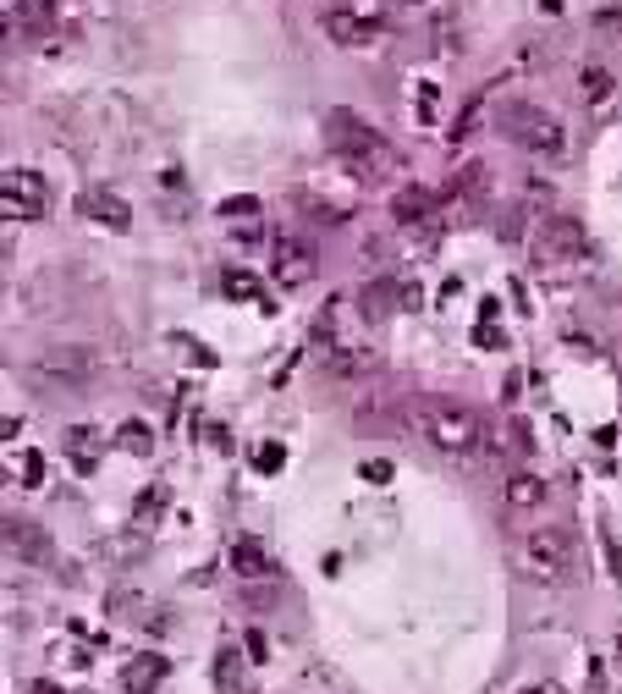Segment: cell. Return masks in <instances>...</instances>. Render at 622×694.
Instances as JSON below:
<instances>
[{"mask_svg": "<svg viewBox=\"0 0 622 694\" xmlns=\"http://www.w3.org/2000/svg\"><path fill=\"white\" fill-rule=\"evenodd\" d=\"M480 106H485V95H474V100L463 106V116H458V127H452V144H463V138L474 133V122H480Z\"/></svg>", "mask_w": 622, "mask_h": 694, "instance_id": "obj_23", "label": "cell"}, {"mask_svg": "<svg viewBox=\"0 0 622 694\" xmlns=\"http://www.w3.org/2000/svg\"><path fill=\"white\" fill-rule=\"evenodd\" d=\"M253 463H259L264 474H271V469H282V463H287V453H282V447H259V453H253Z\"/></svg>", "mask_w": 622, "mask_h": 694, "instance_id": "obj_31", "label": "cell"}, {"mask_svg": "<svg viewBox=\"0 0 622 694\" xmlns=\"http://www.w3.org/2000/svg\"><path fill=\"white\" fill-rule=\"evenodd\" d=\"M523 557H528V573L535 579H546V584H557L568 568H573V541H568V530H535L523 541Z\"/></svg>", "mask_w": 622, "mask_h": 694, "instance_id": "obj_8", "label": "cell"}, {"mask_svg": "<svg viewBox=\"0 0 622 694\" xmlns=\"http://www.w3.org/2000/svg\"><path fill=\"white\" fill-rule=\"evenodd\" d=\"M83 215L100 221V226H111V232H127V226H133V210H127L116 194H88V199H83Z\"/></svg>", "mask_w": 622, "mask_h": 694, "instance_id": "obj_16", "label": "cell"}, {"mask_svg": "<svg viewBox=\"0 0 622 694\" xmlns=\"http://www.w3.org/2000/svg\"><path fill=\"white\" fill-rule=\"evenodd\" d=\"M7 552L17 557V562H28V568H45V562H55V546H50V535L34 524V518H17V512H7Z\"/></svg>", "mask_w": 622, "mask_h": 694, "instance_id": "obj_9", "label": "cell"}, {"mask_svg": "<svg viewBox=\"0 0 622 694\" xmlns=\"http://www.w3.org/2000/svg\"><path fill=\"white\" fill-rule=\"evenodd\" d=\"M0 210H7L12 221H39L50 210V183L39 177V171H28V165H12L7 188H0Z\"/></svg>", "mask_w": 622, "mask_h": 694, "instance_id": "obj_7", "label": "cell"}, {"mask_svg": "<svg viewBox=\"0 0 622 694\" xmlns=\"http://www.w3.org/2000/svg\"><path fill=\"white\" fill-rule=\"evenodd\" d=\"M271 568H276V562H271V552H264L259 541H237V546H232V573H237V579H264Z\"/></svg>", "mask_w": 622, "mask_h": 694, "instance_id": "obj_17", "label": "cell"}, {"mask_svg": "<svg viewBox=\"0 0 622 694\" xmlns=\"http://www.w3.org/2000/svg\"><path fill=\"white\" fill-rule=\"evenodd\" d=\"M611 89H617V83H611V72L606 66H579V95H584V106H600V100H611Z\"/></svg>", "mask_w": 622, "mask_h": 694, "instance_id": "obj_19", "label": "cell"}, {"mask_svg": "<svg viewBox=\"0 0 622 694\" xmlns=\"http://www.w3.org/2000/svg\"><path fill=\"white\" fill-rule=\"evenodd\" d=\"M23 485H28V491L45 485V458H39V453H23Z\"/></svg>", "mask_w": 622, "mask_h": 694, "instance_id": "obj_28", "label": "cell"}, {"mask_svg": "<svg viewBox=\"0 0 622 694\" xmlns=\"http://www.w3.org/2000/svg\"><path fill=\"white\" fill-rule=\"evenodd\" d=\"M61 447H66V458H72L77 469H95V463H100V430H88V424H72Z\"/></svg>", "mask_w": 622, "mask_h": 694, "instance_id": "obj_18", "label": "cell"}, {"mask_svg": "<svg viewBox=\"0 0 622 694\" xmlns=\"http://www.w3.org/2000/svg\"><path fill=\"white\" fill-rule=\"evenodd\" d=\"M617 645H622V629H617Z\"/></svg>", "mask_w": 622, "mask_h": 694, "instance_id": "obj_37", "label": "cell"}, {"mask_svg": "<svg viewBox=\"0 0 622 694\" xmlns=\"http://www.w3.org/2000/svg\"><path fill=\"white\" fill-rule=\"evenodd\" d=\"M419 303V287L413 282H402V276H375V282H364L359 287V320L364 325H381V320H391L397 309H413Z\"/></svg>", "mask_w": 622, "mask_h": 694, "instance_id": "obj_6", "label": "cell"}, {"mask_svg": "<svg viewBox=\"0 0 622 694\" xmlns=\"http://www.w3.org/2000/svg\"><path fill=\"white\" fill-rule=\"evenodd\" d=\"M215 683H221V694L237 689V650H221V661H215Z\"/></svg>", "mask_w": 622, "mask_h": 694, "instance_id": "obj_24", "label": "cell"}, {"mask_svg": "<svg viewBox=\"0 0 622 694\" xmlns=\"http://www.w3.org/2000/svg\"><path fill=\"white\" fill-rule=\"evenodd\" d=\"M12 23H23V28H50V23H55V0H17V7H12Z\"/></svg>", "mask_w": 622, "mask_h": 694, "instance_id": "obj_20", "label": "cell"}, {"mask_svg": "<svg viewBox=\"0 0 622 694\" xmlns=\"http://www.w3.org/2000/svg\"><path fill=\"white\" fill-rule=\"evenodd\" d=\"M617 370H622V342H617Z\"/></svg>", "mask_w": 622, "mask_h": 694, "instance_id": "obj_36", "label": "cell"}, {"mask_svg": "<svg viewBox=\"0 0 622 694\" xmlns=\"http://www.w3.org/2000/svg\"><path fill=\"white\" fill-rule=\"evenodd\" d=\"M523 694H557V689H523Z\"/></svg>", "mask_w": 622, "mask_h": 694, "instance_id": "obj_35", "label": "cell"}, {"mask_svg": "<svg viewBox=\"0 0 622 694\" xmlns=\"http://www.w3.org/2000/svg\"><path fill=\"white\" fill-rule=\"evenodd\" d=\"M359 474H364L370 485H391V463H386V458H370V463H364Z\"/></svg>", "mask_w": 622, "mask_h": 694, "instance_id": "obj_29", "label": "cell"}, {"mask_svg": "<svg viewBox=\"0 0 622 694\" xmlns=\"http://www.w3.org/2000/svg\"><path fill=\"white\" fill-rule=\"evenodd\" d=\"M408 424L419 430V436L435 447V453H447V458H480V453H501L496 442V430L458 408V402H440V397H408Z\"/></svg>", "mask_w": 622, "mask_h": 694, "instance_id": "obj_1", "label": "cell"}, {"mask_svg": "<svg viewBox=\"0 0 622 694\" xmlns=\"http://www.w3.org/2000/svg\"><path fill=\"white\" fill-rule=\"evenodd\" d=\"M100 347H83V342H55L34 359V386H55V392H83L88 381L100 375Z\"/></svg>", "mask_w": 622, "mask_h": 694, "instance_id": "obj_3", "label": "cell"}, {"mask_svg": "<svg viewBox=\"0 0 622 694\" xmlns=\"http://www.w3.org/2000/svg\"><path fill=\"white\" fill-rule=\"evenodd\" d=\"M528 248H535V265H546V271L589 259V237H584V226L573 215H546L535 226V243H528Z\"/></svg>", "mask_w": 622, "mask_h": 694, "instance_id": "obj_5", "label": "cell"}, {"mask_svg": "<svg viewBox=\"0 0 622 694\" xmlns=\"http://www.w3.org/2000/svg\"><path fill=\"white\" fill-rule=\"evenodd\" d=\"M271 265H276V282H282V287H303V282L314 276V253H309L303 237L276 232V237H271Z\"/></svg>", "mask_w": 622, "mask_h": 694, "instance_id": "obj_10", "label": "cell"}, {"mask_svg": "<svg viewBox=\"0 0 622 694\" xmlns=\"http://www.w3.org/2000/svg\"><path fill=\"white\" fill-rule=\"evenodd\" d=\"M221 215H226V226H232V221H253V215H259V199H226Z\"/></svg>", "mask_w": 622, "mask_h": 694, "instance_id": "obj_25", "label": "cell"}, {"mask_svg": "<svg viewBox=\"0 0 622 694\" xmlns=\"http://www.w3.org/2000/svg\"><path fill=\"white\" fill-rule=\"evenodd\" d=\"M364 253H370V265H386V253H391V243H386V237H370V243H364Z\"/></svg>", "mask_w": 622, "mask_h": 694, "instance_id": "obj_32", "label": "cell"}, {"mask_svg": "<svg viewBox=\"0 0 622 694\" xmlns=\"http://www.w3.org/2000/svg\"><path fill=\"white\" fill-rule=\"evenodd\" d=\"M381 34H386V23H375V17H359V12H347V7H331L325 12V39H336L341 50H364Z\"/></svg>", "mask_w": 622, "mask_h": 694, "instance_id": "obj_11", "label": "cell"}, {"mask_svg": "<svg viewBox=\"0 0 622 694\" xmlns=\"http://www.w3.org/2000/svg\"><path fill=\"white\" fill-rule=\"evenodd\" d=\"M34 694H66V689H55V683H34Z\"/></svg>", "mask_w": 622, "mask_h": 694, "instance_id": "obj_34", "label": "cell"}, {"mask_svg": "<svg viewBox=\"0 0 622 694\" xmlns=\"http://www.w3.org/2000/svg\"><path fill=\"white\" fill-rule=\"evenodd\" d=\"M452 194H458V199H469L474 210H485V205H490V165H485V160H469V165L458 171Z\"/></svg>", "mask_w": 622, "mask_h": 694, "instance_id": "obj_15", "label": "cell"}, {"mask_svg": "<svg viewBox=\"0 0 622 694\" xmlns=\"http://www.w3.org/2000/svg\"><path fill=\"white\" fill-rule=\"evenodd\" d=\"M347 12H359V17H375V23H386V0H341Z\"/></svg>", "mask_w": 622, "mask_h": 694, "instance_id": "obj_27", "label": "cell"}, {"mask_svg": "<svg viewBox=\"0 0 622 694\" xmlns=\"http://www.w3.org/2000/svg\"><path fill=\"white\" fill-rule=\"evenodd\" d=\"M226 293H237V298H259V282H253L248 271H226Z\"/></svg>", "mask_w": 622, "mask_h": 694, "instance_id": "obj_26", "label": "cell"}, {"mask_svg": "<svg viewBox=\"0 0 622 694\" xmlns=\"http://www.w3.org/2000/svg\"><path fill=\"white\" fill-rule=\"evenodd\" d=\"M501 127H507V138H512L518 149H528V154L557 160V154L568 149V127H562L551 111H540V106H507V111H501Z\"/></svg>", "mask_w": 622, "mask_h": 694, "instance_id": "obj_4", "label": "cell"}, {"mask_svg": "<svg viewBox=\"0 0 622 694\" xmlns=\"http://www.w3.org/2000/svg\"><path fill=\"white\" fill-rule=\"evenodd\" d=\"M501 447H507L512 458H528V447H535V436H528V424H523V419H512V424H507V442H501Z\"/></svg>", "mask_w": 622, "mask_h": 694, "instance_id": "obj_22", "label": "cell"}, {"mask_svg": "<svg viewBox=\"0 0 622 694\" xmlns=\"http://www.w3.org/2000/svg\"><path fill=\"white\" fill-rule=\"evenodd\" d=\"M595 34H611L622 45V12H595Z\"/></svg>", "mask_w": 622, "mask_h": 694, "instance_id": "obj_30", "label": "cell"}, {"mask_svg": "<svg viewBox=\"0 0 622 694\" xmlns=\"http://www.w3.org/2000/svg\"><path fill=\"white\" fill-rule=\"evenodd\" d=\"M160 678H165V656H133V661L122 667V689H127V694H154Z\"/></svg>", "mask_w": 622, "mask_h": 694, "instance_id": "obj_14", "label": "cell"}, {"mask_svg": "<svg viewBox=\"0 0 622 694\" xmlns=\"http://www.w3.org/2000/svg\"><path fill=\"white\" fill-rule=\"evenodd\" d=\"M501 491H507V507H518V512H528V507L546 501V480H540L535 469H512Z\"/></svg>", "mask_w": 622, "mask_h": 694, "instance_id": "obj_13", "label": "cell"}, {"mask_svg": "<svg viewBox=\"0 0 622 694\" xmlns=\"http://www.w3.org/2000/svg\"><path fill=\"white\" fill-rule=\"evenodd\" d=\"M248 650H253V661H264V650H271V645H264V634H259V629L248 634Z\"/></svg>", "mask_w": 622, "mask_h": 694, "instance_id": "obj_33", "label": "cell"}, {"mask_svg": "<svg viewBox=\"0 0 622 694\" xmlns=\"http://www.w3.org/2000/svg\"><path fill=\"white\" fill-rule=\"evenodd\" d=\"M325 144L359 183H375V177H386V171H397V154L386 149V138L352 111H331L325 116Z\"/></svg>", "mask_w": 622, "mask_h": 694, "instance_id": "obj_2", "label": "cell"}, {"mask_svg": "<svg viewBox=\"0 0 622 694\" xmlns=\"http://www.w3.org/2000/svg\"><path fill=\"white\" fill-rule=\"evenodd\" d=\"M391 215H397V226H408V232H424V237L440 232V205H435V194H424V188H397Z\"/></svg>", "mask_w": 622, "mask_h": 694, "instance_id": "obj_12", "label": "cell"}, {"mask_svg": "<svg viewBox=\"0 0 622 694\" xmlns=\"http://www.w3.org/2000/svg\"><path fill=\"white\" fill-rule=\"evenodd\" d=\"M116 436H122V447H127V453H138V458H149V453H154V430H149V424H138V419H127V424L116 430Z\"/></svg>", "mask_w": 622, "mask_h": 694, "instance_id": "obj_21", "label": "cell"}]
</instances>
